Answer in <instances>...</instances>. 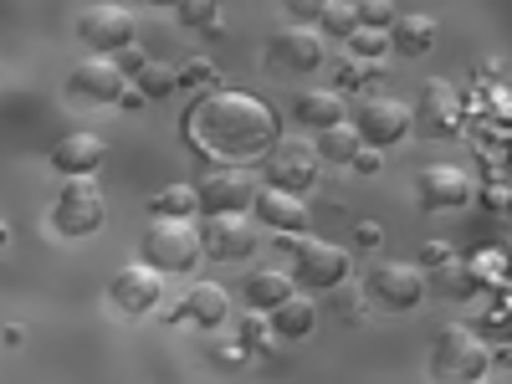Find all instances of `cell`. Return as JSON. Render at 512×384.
I'll return each mask as SVG.
<instances>
[{
  "instance_id": "484cf974",
  "label": "cell",
  "mask_w": 512,
  "mask_h": 384,
  "mask_svg": "<svg viewBox=\"0 0 512 384\" xmlns=\"http://www.w3.org/2000/svg\"><path fill=\"white\" fill-rule=\"evenodd\" d=\"M128 88H134L144 103H149V98H169V93H175V67H164V62H144V67L134 72V82H128Z\"/></svg>"
},
{
  "instance_id": "ac0fdd59",
  "label": "cell",
  "mask_w": 512,
  "mask_h": 384,
  "mask_svg": "<svg viewBox=\"0 0 512 384\" xmlns=\"http://www.w3.org/2000/svg\"><path fill=\"white\" fill-rule=\"evenodd\" d=\"M108 159V144L98 134H72L52 149V169H62L67 180H82V175H93V169H103Z\"/></svg>"
},
{
  "instance_id": "ba28073f",
  "label": "cell",
  "mask_w": 512,
  "mask_h": 384,
  "mask_svg": "<svg viewBox=\"0 0 512 384\" xmlns=\"http://www.w3.org/2000/svg\"><path fill=\"white\" fill-rule=\"evenodd\" d=\"M354 134H359V149H395L410 139V108L400 98H369L359 103V118H354Z\"/></svg>"
},
{
  "instance_id": "b9f144b4",
  "label": "cell",
  "mask_w": 512,
  "mask_h": 384,
  "mask_svg": "<svg viewBox=\"0 0 512 384\" xmlns=\"http://www.w3.org/2000/svg\"><path fill=\"white\" fill-rule=\"evenodd\" d=\"M477 384H487V379H477Z\"/></svg>"
},
{
  "instance_id": "1f68e13d",
  "label": "cell",
  "mask_w": 512,
  "mask_h": 384,
  "mask_svg": "<svg viewBox=\"0 0 512 384\" xmlns=\"http://www.w3.org/2000/svg\"><path fill=\"white\" fill-rule=\"evenodd\" d=\"M441 277H446V287H451V297H472V292L482 287V282H477L472 272H466V267H456V262H451V267H441Z\"/></svg>"
},
{
  "instance_id": "603a6c76",
  "label": "cell",
  "mask_w": 512,
  "mask_h": 384,
  "mask_svg": "<svg viewBox=\"0 0 512 384\" xmlns=\"http://www.w3.org/2000/svg\"><path fill=\"white\" fill-rule=\"evenodd\" d=\"M297 118H303L308 128H338V123H349V108L338 93H323V88H308L303 98H297Z\"/></svg>"
},
{
  "instance_id": "52a82bcc",
  "label": "cell",
  "mask_w": 512,
  "mask_h": 384,
  "mask_svg": "<svg viewBox=\"0 0 512 384\" xmlns=\"http://www.w3.org/2000/svg\"><path fill=\"white\" fill-rule=\"evenodd\" d=\"M466 123V103L461 93L451 88L446 77H431L425 82V98L420 108H410V134H425V139H456Z\"/></svg>"
},
{
  "instance_id": "4fadbf2b",
  "label": "cell",
  "mask_w": 512,
  "mask_h": 384,
  "mask_svg": "<svg viewBox=\"0 0 512 384\" xmlns=\"http://www.w3.org/2000/svg\"><path fill=\"white\" fill-rule=\"evenodd\" d=\"M67 93L82 98V103L108 108V103H118V98L128 93V77L113 67V57H82V62L72 67V77H67Z\"/></svg>"
},
{
  "instance_id": "5bb4252c",
  "label": "cell",
  "mask_w": 512,
  "mask_h": 384,
  "mask_svg": "<svg viewBox=\"0 0 512 384\" xmlns=\"http://www.w3.org/2000/svg\"><path fill=\"white\" fill-rule=\"evenodd\" d=\"M256 251V226L246 216H210L200 226V256L210 262H246Z\"/></svg>"
},
{
  "instance_id": "d6a6232c",
  "label": "cell",
  "mask_w": 512,
  "mask_h": 384,
  "mask_svg": "<svg viewBox=\"0 0 512 384\" xmlns=\"http://www.w3.org/2000/svg\"><path fill=\"white\" fill-rule=\"evenodd\" d=\"M420 267H431V272L451 267V246H446V241H425V246H420Z\"/></svg>"
},
{
  "instance_id": "d6986e66",
  "label": "cell",
  "mask_w": 512,
  "mask_h": 384,
  "mask_svg": "<svg viewBox=\"0 0 512 384\" xmlns=\"http://www.w3.org/2000/svg\"><path fill=\"white\" fill-rule=\"evenodd\" d=\"M180 303H185V323L195 328H221L231 318V292L221 282H195Z\"/></svg>"
},
{
  "instance_id": "6da1fadb",
  "label": "cell",
  "mask_w": 512,
  "mask_h": 384,
  "mask_svg": "<svg viewBox=\"0 0 512 384\" xmlns=\"http://www.w3.org/2000/svg\"><path fill=\"white\" fill-rule=\"evenodd\" d=\"M185 144L205 159H256L277 144V108L251 93H205L180 118Z\"/></svg>"
},
{
  "instance_id": "4316f807",
  "label": "cell",
  "mask_w": 512,
  "mask_h": 384,
  "mask_svg": "<svg viewBox=\"0 0 512 384\" xmlns=\"http://www.w3.org/2000/svg\"><path fill=\"white\" fill-rule=\"evenodd\" d=\"M318 31L328 36H354L359 31V16H354V0H323V11H318Z\"/></svg>"
},
{
  "instance_id": "5b68a950",
  "label": "cell",
  "mask_w": 512,
  "mask_h": 384,
  "mask_svg": "<svg viewBox=\"0 0 512 384\" xmlns=\"http://www.w3.org/2000/svg\"><path fill=\"white\" fill-rule=\"evenodd\" d=\"M318 164H323V159H318L313 139H277V144L267 149V185L303 200V195L318 185Z\"/></svg>"
},
{
  "instance_id": "f35d334b",
  "label": "cell",
  "mask_w": 512,
  "mask_h": 384,
  "mask_svg": "<svg viewBox=\"0 0 512 384\" xmlns=\"http://www.w3.org/2000/svg\"><path fill=\"white\" fill-rule=\"evenodd\" d=\"M482 200H487L492 210H507V185H502V180H497V185H487V190H482Z\"/></svg>"
},
{
  "instance_id": "e0dca14e",
  "label": "cell",
  "mask_w": 512,
  "mask_h": 384,
  "mask_svg": "<svg viewBox=\"0 0 512 384\" xmlns=\"http://www.w3.org/2000/svg\"><path fill=\"white\" fill-rule=\"evenodd\" d=\"M272 67H287V72H318L323 67V41L313 26H282L272 36V52H267Z\"/></svg>"
},
{
  "instance_id": "8d00e7d4",
  "label": "cell",
  "mask_w": 512,
  "mask_h": 384,
  "mask_svg": "<svg viewBox=\"0 0 512 384\" xmlns=\"http://www.w3.org/2000/svg\"><path fill=\"white\" fill-rule=\"evenodd\" d=\"M349 164L359 169V175H379V154H374V149H359V154H354Z\"/></svg>"
},
{
  "instance_id": "7a4b0ae2",
  "label": "cell",
  "mask_w": 512,
  "mask_h": 384,
  "mask_svg": "<svg viewBox=\"0 0 512 384\" xmlns=\"http://www.w3.org/2000/svg\"><path fill=\"white\" fill-rule=\"evenodd\" d=\"M139 251H144V267H154L159 277H180L195 272L200 262V231L190 221H149Z\"/></svg>"
},
{
  "instance_id": "f1b7e54d",
  "label": "cell",
  "mask_w": 512,
  "mask_h": 384,
  "mask_svg": "<svg viewBox=\"0 0 512 384\" xmlns=\"http://www.w3.org/2000/svg\"><path fill=\"white\" fill-rule=\"evenodd\" d=\"M349 52H354V62L379 67V57L390 52V36H384V31H354V36H349Z\"/></svg>"
},
{
  "instance_id": "44dd1931",
  "label": "cell",
  "mask_w": 512,
  "mask_h": 384,
  "mask_svg": "<svg viewBox=\"0 0 512 384\" xmlns=\"http://www.w3.org/2000/svg\"><path fill=\"white\" fill-rule=\"evenodd\" d=\"M384 36H390V52H400V57H425V52H431L436 47V21L431 16H420V11H410V16H400L390 31H384Z\"/></svg>"
},
{
  "instance_id": "4dcf8cb0",
  "label": "cell",
  "mask_w": 512,
  "mask_h": 384,
  "mask_svg": "<svg viewBox=\"0 0 512 384\" xmlns=\"http://www.w3.org/2000/svg\"><path fill=\"white\" fill-rule=\"evenodd\" d=\"M180 21H185V26H205V31H216L221 11L210 6V0H195V6H180Z\"/></svg>"
},
{
  "instance_id": "e575fe53",
  "label": "cell",
  "mask_w": 512,
  "mask_h": 384,
  "mask_svg": "<svg viewBox=\"0 0 512 384\" xmlns=\"http://www.w3.org/2000/svg\"><path fill=\"white\" fill-rule=\"evenodd\" d=\"M144 62H149V57H144V47H123V52L113 57V67H118L123 77H134V72H139Z\"/></svg>"
},
{
  "instance_id": "2e32d148",
  "label": "cell",
  "mask_w": 512,
  "mask_h": 384,
  "mask_svg": "<svg viewBox=\"0 0 512 384\" xmlns=\"http://www.w3.org/2000/svg\"><path fill=\"white\" fill-rule=\"evenodd\" d=\"M251 210H256V221L272 226L277 236H308V231H313V210H308V200L282 195V190H272V185H262V190L251 195Z\"/></svg>"
},
{
  "instance_id": "30bf717a",
  "label": "cell",
  "mask_w": 512,
  "mask_h": 384,
  "mask_svg": "<svg viewBox=\"0 0 512 384\" xmlns=\"http://www.w3.org/2000/svg\"><path fill=\"white\" fill-rule=\"evenodd\" d=\"M415 195L425 210H461L477 200V180L461 164H425L415 175Z\"/></svg>"
},
{
  "instance_id": "74e56055",
  "label": "cell",
  "mask_w": 512,
  "mask_h": 384,
  "mask_svg": "<svg viewBox=\"0 0 512 384\" xmlns=\"http://www.w3.org/2000/svg\"><path fill=\"white\" fill-rule=\"evenodd\" d=\"M354 241H359V246H379V241H384V231H379L374 221H359V231H354Z\"/></svg>"
},
{
  "instance_id": "8fae6325",
  "label": "cell",
  "mask_w": 512,
  "mask_h": 384,
  "mask_svg": "<svg viewBox=\"0 0 512 384\" xmlns=\"http://www.w3.org/2000/svg\"><path fill=\"white\" fill-rule=\"evenodd\" d=\"M364 292L374 297L379 308L405 313V308H415L420 297H425V272H420V267H405V262H379V267L369 272Z\"/></svg>"
},
{
  "instance_id": "d590c367",
  "label": "cell",
  "mask_w": 512,
  "mask_h": 384,
  "mask_svg": "<svg viewBox=\"0 0 512 384\" xmlns=\"http://www.w3.org/2000/svg\"><path fill=\"white\" fill-rule=\"evenodd\" d=\"M318 11H323V0H292V21H297V26L318 21Z\"/></svg>"
},
{
  "instance_id": "836d02e7",
  "label": "cell",
  "mask_w": 512,
  "mask_h": 384,
  "mask_svg": "<svg viewBox=\"0 0 512 384\" xmlns=\"http://www.w3.org/2000/svg\"><path fill=\"white\" fill-rule=\"evenodd\" d=\"M256 344H267V318L262 313H251L241 323V349H256Z\"/></svg>"
},
{
  "instance_id": "277c9868",
  "label": "cell",
  "mask_w": 512,
  "mask_h": 384,
  "mask_svg": "<svg viewBox=\"0 0 512 384\" xmlns=\"http://www.w3.org/2000/svg\"><path fill=\"white\" fill-rule=\"evenodd\" d=\"M287 277L303 292H333V287L349 282V251L333 246V241H297Z\"/></svg>"
},
{
  "instance_id": "f546056e",
  "label": "cell",
  "mask_w": 512,
  "mask_h": 384,
  "mask_svg": "<svg viewBox=\"0 0 512 384\" xmlns=\"http://www.w3.org/2000/svg\"><path fill=\"white\" fill-rule=\"evenodd\" d=\"M210 82H216V62H205V57L175 72V88H210Z\"/></svg>"
},
{
  "instance_id": "3957f363",
  "label": "cell",
  "mask_w": 512,
  "mask_h": 384,
  "mask_svg": "<svg viewBox=\"0 0 512 384\" xmlns=\"http://www.w3.org/2000/svg\"><path fill=\"white\" fill-rule=\"evenodd\" d=\"M487 364H492V349L482 344L472 328H461V323L441 328V344H436V354H431V374H436V379L477 384V379L487 374Z\"/></svg>"
},
{
  "instance_id": "ffe728a7",
  "label": "cell",
  "mask_w": 512,
  "mask_h": 384,
  "mask_svg": "<svg viewBox=\"0 0 512 384\" xmlns=\"http://www.w3.org/2000/svg\"><path fill=\"white\" fill-rule=\"evenodd\" d=\"M313 328H318V303L308 292L282 297V303L267 313V333H277V338H308Z\"/></svg>"
},
{
  "instance_id": "9a60e30c",
  "label": "cell",
  "mask_w": 512,
  "mask_h": 384,
  "mask_svg": "<svg viewBox=\"0 0 512 384\" xmlns=\"http://www.w3.org/2000/svg\"><path fill=\"white\" fill-rule=\"evenodd\" d=\"M108 297H113V308L134 313V318L159 313V303H164V277H159L154 267H144V262H139V267H123V272H113Z\"/></svg>"
},
{
  "instance_id": "d4e9b609",
  "label": "cell",
  "mask_w": 512,
  "mask_h": 384,
  "mask_svg": "<svg viewBox=\"0 0 512 384\" xmlns=\"http://www.w3.org/2000/svg\"><path fill=\"white\" fill-rule=\"evenodd\" d=\"M318 159H328V164H349L354 154H359V134H354V123H338V128H323L318 134Z\"/></svg>"
},
{
  "instance_id": "cb8c5ba5",
  "label": "cell",
  "mask_w": 512,
  "mask_h": 384,
  "mask_svg": "<svg viewBox=\"0 0 512 384\" xmlns=\"http://www.w3.org/2000/svg\"><path fill=\"white\" fill-rule=\"evenodd\" d=\"M149 210H154V221H190L200 205H195V190L190 185H169V190H159L149 200Z\"/></svg>"
},
{
  "instance_id": "8992f818",
  "label": "cell",
  "mask_w": 512,
  "mask_h": 384,
  "mask_svg": "<svg viewBox=\"0 0 512 384\" xmlns=\"http://www.w3.org/2000/svg\"><path fill=\"white\" fill-rule=\"evenodd\" d=\"M103 221H108V200H103L98 180H93V175L67 180L62 195H57V210H52V226H57L62 236H93Z\"/></svg>"
},
{
  "instance_id": "ab89813d",
  "label": "cell",
  "mask_w": 512,
  "mask_h": 384,
  "mask_svg": "<svg viewBox=\"0 0 512 384\" xmlns=\"http://www.w3.org/2000/svg\"><path fill=\"white\" fill-rule=\"evenodd\" d=\"M241 359H246L241 344H221V349H216V364H241Z\"/></svg>"
},
{
  "instance_id": "60d3db41",
  "label": "cell",
  "mask_w": 512,
  "mask_h": 384,
  "mask_svg": "<svg viewBox=\"0 0 512 384\" xmlns=\"http://www.w3.org/2000/svg\"><path fill=\"white\" fill-rule=\"evenodd\" d=\"M6 241H11V231H6V226H0V246H6Z\"/></svg>"
},
{
  "instance_id": "7c38bea8",
  "label": "cell",
  "mask_w": 512,
  "mask_h": 384,
  "mask_svg": "<svg viewBox=\"0 0 512 384\" xmlns=\"http://www.w3.org/2000/svg\"><path fill=\"white\" fill-rule=\"evenodd\" d=\"M251 195H256V185L246 180V169H216V175L200 180L195 205L205 210V221H210V216H246Z\"/></svg>"
},
{
  "instance_id": "83f0119b",
  "label": "cell",
  "mask_w": 512,
  "mask_h": 384,
  "mask_svg": "<svg viewBox=\"0 0 512 384\" xmlns=\"http://www.w3.org/2000/svg\"><path fill=\"white\" fill-rule=\"evenodd\" d=\"M354 16H359V31H390L400 21V11L390 6V0H359Z\"/></svg>"
},
{
  "instance_id": "7402d4cb",
  "label": "cell",
  "mask_w": 512,
  "mask_h": 384,
  "mask_svg": "<svg viewBox=\"0 0 512 384\" xmlns=\"http://www.w3.org/2000/svg\"><path fill=\"white\" fill-rule=\"evenodd\" d=\"M241 297H246V308L251 313H272L282 297H292V277L287 272H277V267H262V272H251L246 277V287H241Z\"/></svg>"
},
{
  "instance_id": "9c48e42d",
  "label": "cell",
  "mask_w": 512,
  "mask_h": 384,
  "mask_svg": "<svg viewBox=\"0 0 512 384\" xmlns=\"http://www.w3.org/2000/svg\"><path fill=\"white\" fill-rule=\"evenodd\" d=\"M77 36L88 41V47H98V57H118L123 47H134L139 21L128 6H88L77 16Z\"/></svg>"
}]
</instances>
